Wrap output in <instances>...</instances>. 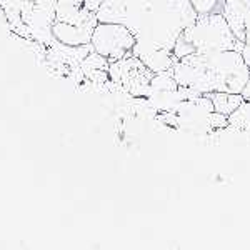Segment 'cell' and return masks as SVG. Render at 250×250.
Segmentation results:
<instances>
[{"label":"cell","mask_w":250,"mask_h":250,"mask_svg":"<svg viewBox=\"0 0 250 250\" xmlns=\"http://www.w3.org/2000/svg\"><path fill=\"white\" fill-rule=\"evenodd\" d=\"M249 74L250 68L239 50L190 54L179 59L172 67V75L180 87L195 88L200 94H240Z\"/></svg>","instance_id":"6da1fadb"},{"label":"cell","mask_w":250,"mask_h":250,"mask_svg":"<svg viewBox=\"0 0 250 250\" xmlns=\"http://www.w3.org/2000/svg\"><path fill=\"white\" fill-rule=\"evenodd\" d=\"M197 15L190 0H152L135 34L134 47L173 52L179 35L195 22Z\"/></svg>","instance_id":"7a4b0ae2"},{"label":"cell","mask_w":250,"mask_h":250,"mask_svg":"<svg viewBox=\"0 0 250 250\" xmlns=\"http://www.w3.org/2000/svg\"><path fill=\"white\" fill-rule=\"evenodd\" d=\"M244 42L233 35L230 25L222 14L197 15L195 22L179 35L173 55L182 59L190 54H207L215 50H239L242 52Z\"/></svg>","instance_id":"3957f363"},{"label":"cell","mask_w":250,"mask_h":250,"mask_svg":"<svg viewBox=\"0 0 250 250\" xmlns=\"http://www.w3.org/2000/svg\"><path fill=\"white\" fill-rule=\"evenodd\" d=\"M90 45L97 54L108 59V62H115L132 54L135 35L122 23L99 22L92 32Z\"/></svg>","instance_id":"277c9868"},{"label":"cell","mask_w":250,"mask_h":250,"mask_svg":"<svg viewBox=\"0 0 250 250\" xmlns=\"http://www.w3.org/2000/svg\"><path fill=\"white\" fill-rule=\"evenodd\" d=\"M154 74L155 72H152L134 54L110 62V65H108V77L112 82L122 87L134 99H147L148 87H150V80Z\"/></svg>","instance_id":"5b68a950"},{"label":"cell","mask_w":250,"mask_h":250,"mask_svg":"<svg viewBox=\"0 0 250 250\" xmlns=\"http://www.w3.org/2000/svg\"><path fill=\"white\" fill-rule=\"evenodd\" d=\"M212 112L213 104L205 94L190 100H182L173 112L175 128L188 135H210L215 132L210 125Z\"/></svg>","instance_id":"8992f818"},{"label":"cell","mask_w":250,"mask_h":250,"mask_svg":"<svg viewBox=\"0 0 250 250\" xmlns=\"http://www.w3.org/2000/svg\"><path fill=\"white\" fill-rule=\"evenodd\" d=\"M222 15L237 39L250 43V0H225Z\"/></svg>","instance_id":"52a82bcc"},{"label":"cell","mask_w":250,"mask_h":250,"mask_svg":"<svg viewBox=\"0 0 250 250\" xmlns=\"http://www.w3.org/2000/svg\"><path fill=\"white\" fill-rule=\"evenodd\" d=\"M95 27L88 25H80V23H67V22H59L55 20L52 32H54V39L57 42L63 43V45L70 47H80V45H88L92 39V32Z\"/></svg>","instance_id":"ba28073f"},{"label":"cell","mask_w":250,"mask_h":250,"mask_svg":"<svg viewBox=\"0 0 250 250\" xmlns=\"http://www.w3.org/2000/svg\"><path fill=\"white\" fill-rule=\"evenodd\" d=\"M213 104V110L224 115H230L233 110L242 104V94H229V92H208L205 94Z\"/></svg>","instance_id":"9c48e42d"},{"label":"cell","mask_w":250,"mask_h":250,"mask_svg":"<svg viewBox=\"0 0 250 250\" xmlns=\"http://www.w3.org/2000/svg\"><path fill=\"white\" fill-rule=\"evenodd\" d=\"M229 119V128L237 132L250 134V100H242V104L232 112Z\"/></svg>","instance_id":"30bf717a"},{"label":"cell","mask_w":250,"mask_h":250,"mask_svg":"<svg viewBox=\"0 0 250 250\" xmlns=\"http://www.w3.org/2000/svg\"><path fill=\"white\" fill-rule=\"evenodd\" d=\"M193 10L199 15L207 14H222L224 12L225 0H190Z\"/></svg>","instance_id":"8fae6325"},{"label":"cell","mask_w":250,"mask_h":250,"mask_svg":"<svg viewBox=\"0 0 250 250\" xmlns=\"http://www.w3.org/2000/svg\"><path fill=\"white\" fill-rule=\"evenodd\" d=\"M210 125H212L213 130H222V128L229 127V119H227V115L219 114V112L213 110L212 114H210Z\"/></svg>","instance_id":"7c38bea8"},{"label":"cell","mask_w":250,"mask_h":250,"mask_svg":"<svg viewBox=\"0 0 250 250\" xmlns=\"http://www.w3.org/2000/svg\"><path fill=\"white\" fill-rule=\"evenodd\" d=\"M102 3H104V0H82L83 9H87V10H90V12H97Z\"/></svg>","instance_id":"4fadbf2b"},{"label":"cell","mask_w":250,"mask_h":250,"mask_svg":"<svg viewBox=\"0 0 250 250\" xmlns=\"http://www.w3.org/2000/svg\"><path fill=\"white\" fill-rule=\"evenodd\" d=\"M242 57H244V60H245V63L249 65V68H250V43H244V47H242Z\"/></svg>","instance_id":"5bb4252c"},{"label":"cell","mask_w":250,"mask_h":250,"mask_svg":"<svg viewBox=\"0 0 250 250\" xmlns=\"http://www.w3.org/2000/svg\"><path fill=\"white\" fill-rule=\"evenodd\" d=\"M240 94L245 100H250V74H249V79H247V82H245V85L242 88Z\"/></svg>","instance_id":"9a60e30c"}]
</instances>
